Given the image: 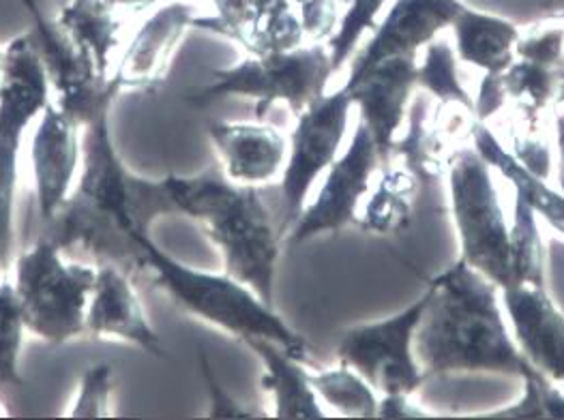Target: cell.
I'll return each instance as SVG.
<instances>
[{"instance_id": "cell-14", "label": "cell", "mask_w": 564, "mask_h": 420, "mask_svg": "<svg viewBox=\"0 0 564 420\" xmlns=\"http://www.w3.org/2000/svg\"><path fill=\"white\" fill-rule=\"evenodd\" d=\"M86 335L119 339L149 356H165L162 336L147 316L131 273L112 262L97 266V279L86 309Z\"/></svg>"}, {"instance_id": "cell-12", "label": "cell", "mask_w": 564, "mask_h": 420, "mask_svg": "<svg viewBox=\"0 0 564 420\" xmlns=\"http://www.w3.org/2000/svg\"><path fill=\"white\" fill-rule=\"evenodd\" d=\"M346 86L355 108H359L361 123L369 129L378 146L382 166L387 168L395 135L419 88L416 56L384 58L361 74H350Z\"/></svg>"}, {"instance_id": "cell-8", "label": "cell", "mask_w": 564, "mask_h": 420, "mask_svg": "<svg viewBox=\"0 0 564 420\" xmlns=\"http://www.w3.org/2000/svg\"><path fill=\"white\" fill-rule=\"evenodd\" d=\"M352 108V95L344 85L326 92L296 117V125L288 140V159L280 183V230L283 239L305 209L307 196L318 176L339 157Z\"/></svg>"}, {"instance_id": "cell-17", "label": "cell", "mask_w": 564, "mask_h": 420, "mask_svg": "<svg viewBox=\"0 0 564 420\" xmlns=\"http://www.w3.org/2000/svg\"><path fill=\"white\" fill-rule=\"evenodd\" d=\"M464 7L462 0H393L382 22L371 29L373 35L357 54L350 74H361L391 56H416L421 47L451 29Z\"/></svg>"}, {"instance_id": "cell-21", "label": "cell", "mask_w": 564, "mask_h": 420, "mask_svg": "<svg viewBox=\"0 0 564 420\" xmlns=\"http://www.w3.org/2000/svg\"><path fill=\"white\" fill-rule=\"evenodd\" d=\"M457 58L484 71V76H502L518 58L520 26L494 13L464 7L451 24Z\"/></svg>"}, {"instance_id": "cell-26", "label": "cell", "mask_w": 564, "mask_h": 420, "mask_svg": "<svg viewBox=\"0 0 564 420\" xmlns=\"http://www.w3.org/2000/svg\"><path fill=\"white\" fill-rule=\"evenodd\" d=\"M310 382L316 395L328 408L341 417L376 419L378 417V393L355 369L339 365L337 369L310 372Z\"/></svg>"}, {"instance_id": "cell-35", "label": "cell", "mask_w": 564, "mask_h": 420, "mask_svg": "<svg viewBox=\"0 0 564 420\" xmlns=\"http://www.w3.org/2000/svg\"><path fill=\"white\" fill-rule=\"evenodd\" d=\"M258 0H213L210 15H196L194 29H202L206 33L226 37L230 42L241 45L245 33L256 15Z\"/></svg>"}, {"instance_id": "cell-5", "label": "cell", "mask_w": 564, "mask_h": 420, "mask_svg": "<svg viewBox=\"0 0 564 420\" xmlns=\"http://www.w3.org/2000/svg\"><path fill=\"white\" fill-rule=\"evenodd\" d=\"M335 74L326 43H305L296 49L273 54H247L232 67L215 69L208 85L185 95V101L206 108L226 97H242L256 103V119L262 121L275 103H285L294 117L326 95Z\"/></svg>"}, {"instance_id": "cell-15", "label": "cell", "mask_w": 564, "mask_h": 420, "mask_svg": "<svg viewBox=\"0 0 564 420\" xmlns=\"http://www.w3.org/2000/svg\"><path fill=\"white\" fill-rule=\"evenodd\" d=\"M196 15V7L185 0L160 4L135 31L112 71L121 90H153L162 85L178 45L194 29Z\"/></svg>"}, {"instance_id": "cell-28", "label": "cell", "mask_w": 564, "mask_h": 420, "mask_svg": "<svg viewBox=\"0 0 564 420\" xmlns=\"http://www.w3.org/2000/svg\"><path fill=\"white\" fill-rule=\"evenodd\" d=\"M459 58L455 47L436 37L425 45V58L419 65V88L434 97L438 103H459L475 112V99L462 85L459 78Z\"/></svg>"}, {"instance_id": "cell-11", "label": "cell", "mask_w": 564, "mask_h": 420, "mask_svg": "<svg viewBox=\"0 0 564 420\" xmlns=\"http://www.w3.org/2000/svg\"><path fill=\"white\" fill-rule=\"evenodd\" d=\"M31 169L41 223H50L76 191L82 168V125L54 101L45 106L31 137Z\"/></svg>"}, {"instance_id": "cell-16", "label": "cell", "mask_w": 564, "mask_h": 420, "mask_svg": "<svg viewBox=\"0 0 564 420\" xmlns=\"http://www.w3.org/2000/svg\"><path fill=\"white\" fill-rule=\"evenodd\" d=\"M505 316L525 361L545 378L564 386V313L545 288L500 290Z\"/></svg>"}, {"instance_id": "cell-42", "label": "cell", "mask_w": 564, "mask_h": 420, "mask_svg": "<svg viewBox=\"0 0 564 420\" xmlns=\"http://www.w3.org/2000/svg\"><path fill=\"white\" fill-rule=\"evenodd\" d=\"M22 7L26 9L29 18L33 20V33H35V35H43V33H47V31H50L52 22L43 15V11H41L40 2H37V0H22Z\"/></svg>"}, {"instance_id": "cell-3", "label": "cell", "mask_w": 564, "mask_h": 420, "mask_svg": "<svg viewBox=\"0 0 564 420\" xmlns=\"http://www.w3.org/2000/svg\"><path fill=\"white\" fill-rule=\"evenodd\" d=\"M163 185L176 214L198 221L221 255L224 270L275 305V277L282 252L280 221L267 207L260 187L239 185L224 172L194 176L170 174Z\"/></svg>"}, {"instance_id": "cell-41", "label": "cell", "mask_w": 564, "mask_h": 420, "mask_svg": "<svg viewBox=\"0 0 564 420\" xmlns=\"http://www.w3.org/2000/svg\"><path fill=\"white\" fill-rule=\"evenodd\" d=\"M541 397H543L545 419L564 420V390H561L554 382L545 379L541 384Z\"/></svg>"}, {"instance_id": "cell-24", "label": "cell", "mask_w": 564, "mask_h": 420, "mask_svg": "<svg viewBox=\"0 0 564 420\" xmlns=\"http://www.w3.org/2000/svg\"><path fill=\"white\" fill-rule=\"evenodd\" d=\"M416 178L405 168H384L376 191L359 214V225L373 234H391L402 230L414 210Z\"/></svg>"}, {"instance_id": "cell-34", "label": "cell", "mask_w": 564, "mask_h": 420, "mask_svg": "<svg viewBox=\"0 0 564 420\" xmlns=\"http://www.w3.org/2000/svg\"><path fill=\"white\" fill-rule=\"evenodd\" d=\"M516 54L528 63L558 69L564 60V15L539 22L522 33Z\"/></svg>"}, {"instance_id": "cell-47", "label": "cell", "mask_w": 564, "mask_h": 420, "mask_svg": "<svg viewBox=\"0 0 564 420\" xmlns=\"http://www.w3.org/2000/svg\"><path fill=\"white\" fill-rule=\"evenodd\" d=\"M558 183H561V191H564V169H561V174H558Z\"/></svg>"}, {"instance_id": "cell-30", "label": "cell", "mask_w": 564, "mask_h": 420, "mask_svg": "<svg viewBox=\"0 0 564 420\" xmlns=\"http://www.w3.org/2000/svg\"><path fill=\"white\" fill-rule=\"evenodd\" d=\"M26 333L13 281L4 275L0 279V390L22 384L20 358Z\"/></svg>"}, {"instance_id": "cell-44", "label": "cell", "mask_w": 564, "mask_h": 420, "mask_svg": "<svg viewBox=\"0 0 564 420\" xmlns=\"http://www.w3.org/2000/svg\"><path fill=\"white\" fill-rule=\"evenodd\" d=\"M561 112L556 117V146H558V155H561V166L564 169V103H561Z\"/></svg>"}, {"instance_id": "cell-37", "label": "cell", "mask_w": 564, "mask_h": 420, "mask_svg": "<svg viewBox=\"0 0 564 420\" xmlns=\"http://www.w3.org/2000/svg\"><path fill=\"white\" fill-rule=\"evenodd\" d=\"M202 356V374L206 379V386L210 390V415L213 419H247V417H256L253 412H245L237 401H232V397L217 384V379L213 376L208 361Z\"/></svg>"}, {"instance_id": "cell-4", "label": "cell", "mask_w": 564, "mask_h": 420, "mask_svg": "<svg viewBox=\"0 0 564 420\" xmlns=\"http://www.w3.org/2000/svg\"><path fill=\"white\" fill-rule=\"evenodd\" d=\"M138 273L167 296L183 313L239 341L267 339L307 363V343L256 290L226 270L194 268L162 250L151 232L138 234Z\"/></svg>"}, {"instance_id": "cell-18", "label": "cell", "mask_w": 564, "mask_h": 420, "mask_svg": "<svg viewBox=\"0 0 564 420\" xmlns=\"http://www.w3.org/2000/svg\"><path fill=\"white\" fill-rule=\"evenodd\" d=\"M2 52L0 135L24 142L29 126L52 101L50 78L33 31L11 40Z\"/></svg>"}, {"instance_id": "cell-20", "label": "cell", "mask_w": 564, "mask_h": 420, "mask_svg": "<svg viewBox=\"0 0 564 420\" xmlns=\"http://www.w3.org/2000/svg\"><path fill=\"white\" fill-rule=\"evenodd\" d=\"M245 345L262 361V388L273 399V417L282 420L324 419L321 397L316 395L305 361L267 339H247Z\"/></svg>"}, {"instance_id": "cell-13", "label": "cell", "mask_w": 564, "mask_h": 420, "mask_svg": "<svg viewBox=\"0 0 564 420\" xmlns=\"http://www.w3.org/2000/svg\"><path fill=\"white\" fill-rule=\"evenodd\" d=\"M408 119V133L393 142L391 157H402L405 169L416 180H430L448 174L457 153L464 148L455 140L462 131L473 133V119L477 117L459 103L436 101V108H430L425 92L414 95Z\"/></svg>"}, {"instance_id": "cell-40", "label": "cell", "mask_w": 564, "mask_h": 420, "mask_svg": "<svg viewBox=\"0 0 564 420\" xmlns=\"http://www.w3.org/2000/svg\"><path fill=\"white\" fill-rule=\"evenodd\" d=\"M410 397L412 395L405 393L380 395L376 419H427L430 412L421 410V406H416Z\"/></svg>"}, {"instance_id": "cell-27", "label": "cell", "mask_w": 564, "mask_h": 420, "mask_svg": "<svg viewBox=\"0 0 564 420\" xmlns=\"http://www.w3.org/2000/svg\"><path fill=\"white\" fill-rule=\"evenodd\" d=\"M545 288V245L539 232L536 212L516 198L511 223V286ZM507 288V290H509Z\"/></svg>"}, {"instance_id": "cell-46", "label": "cell", "mask_w": 564, "mask_h": 420, "mask_svg": "<svg viewBox=\"0 0 564 420\" xmlns=\"http://www.w3.org/2000/svg\"><path fill=\"white\" fill-rule=\"evenodd\" d=\"M290 2L299 9V7H303V4H307V2H312V0H290Z\"/></svg>"}, {"instance_id": "cell-43", "label": "cell", "mask_w": 564, "mask_h": 420, "mask_svg": "<svg viewBox=\"0 0 564 420\" xmlns=\"http://www.w3.org/2000/svg\"><path fill=\"white\" fill-rule=\"evenodd\" d=\"M112 9L117 11H144V9H151V7H160L163 2H172V0H106Z\"/></svg>"}, {"instance_id": "cell-6", "label": "cell", "mask_w": 564, "mask_h": 420, "mask_svg": "<svg viewBox=\"0 0 564 420\" xmlns=\"http://www.w3.org/2000/svg\"><path fill=\"white\" fill-rule=\"evenodd\" d=\"M13 288L26 331L50 345L86 335V309L97 279V264L69 259L40 236L13 259Z\"/></svg>"}, {"instance_id": "cell-49", "label": "cell", "mask_w": 564, "mask_h": 420, "mask_svg": "<svg viewBox=\"0 0 564 420\" xmlns=\"http://www.w3.org/2000/svg\"><path fill=\"white\" fill-rule=\"evenodd\" d=\"M56 2H58V9H61V7H65L69 0H56Z\"/></svg>"}, {"instance_id": "cell-39", "label": "cell", "mask_w": 564, "mask_h": 420, "mask_svg": "<svg viewBox=\"0 0 564 420\" xmlns=\"http://www.w3.org/2000/svg\"><path fill=\"white\" fill-rule=\"evenodd\" d=\"M505 101H507V90L502 85V76H484L481 88H479V97L475 99L477 121L485 123L487 119L498 114L502 110Z\"/></svg>"}, {"instance_id": "cell-45", "label": "cell", "mask_w": 564, "mask_h": 420, "mask_svg": "<svg viewBox=\"0 0 564 420\" xmlns=\"http://www.w3.org/2000/svg\"><path fill=\"white\" fill-rule=\"evenodd\" d=\"M558 103H564V60L563 65L558 67V97H556Z\"/></svg>"}, {"instance_id": "cell-23", "label": "cell", "mask_w": 564, "mask_h": 420, "mask_svg": "<svg viewBox=\"0 0 564 420\" xmlns=\"http://www.w3.org/2000/svg\"><path fill=\"white\" fill-rule=\"evenodd\" d=\"M58 29L74 42V45L88 54L97 69L110 76L112 52L119 45V11L106 0H69L58 9Z\"/></svg>"}, {"instance_id": "cell-36", "label": "cell", "mask_w": 564, "mask_h": 420, "mask_svg": "<svg viewBox=\"0 0 564 420\" xmlns=\"http://www.w3.org/2000/svg\"><path fill=\"white\" fill-rule=\"evenodd\" d=\"M545 379H547L545 376L522 379L524 382L522 399L518 404L505 408V410L484 415V419H545L543 397H541V384Z\"/></svg>"}, {"instance_id": "cell-38", "label": "cell", "mask_w": 564, "mask_h": 420, "mask_svg": "<svg viewBox=\"0 0 564 420\" xmlns=\"http://www.w3.org/2000/svg\"><path fill=\"white\" fill-rule=\"evenodd\" d=\"M516 153H511L525 169L536 174L539 178H550L552 172V159H550V148L543 140L539 137H522L516 142Z\"/></svg>"}, {"instance_id": "cell-1", "label": "cell", "mask_w": 564, "mask_h": 420, "mask_svg": "<svg viewBox=\"0 0 564 420\" xmlns=\"http://www.w3.org/2000/svg\"><path fill=\"white\" fill-rule=\"evenodd\" d=\"M176 214L162 180L133 174L122 164L112 135V106L99 108L82 125V168L76 191L45 223L50 241L63 252L78 250L138 270V234L151 232L158 217Z\"/></svg>"}, {"instance_id": "cell-19", "label": "cell", "mask_w": 564, "mask_h": 420, "mask_svg": "<svg viewBox=\"0 0 564 420\" xmlns=\"http://www.w3.org/2000/svg\"><path fill=\"white\" fill-rule=\"evenodd\" d=\"M208 140L226 178L239 185L264 187L282 176L288 140L278 126L239 121H213Z\"/></svg>"}, {"instance_id": "cell-2", "label": "cell", "mask_w": 564, "mask_h": 420, "mask_svg": "<svg viewBox=\"0 0 564 420\" xmlns=\"http://www.w3.org/2000/svg\"><path fill=\"white\" fill-rule=\"evenodd\" d=\"M500 288L457 259L430 281V302L414 336L423 378L491 374L539 378L518 347L500 305Z\"/></svg>"}, {"instance_id": "cell-29", "label": "cell", "mask_w": 564, "mask_h": 420, "mask_svg": "<svg viewBox=\"0 0 564 420\" xmlns=\"http://www.w3.org/2000/svg\"><path fill=\"white\" fill-rule=\"evenodd\" d=\"M507 99H513L530 119H536L558 97V69L528 63H516L502 74Z\"/></svg>"}, {"instance_id": "cell-32", "label": "cell", "mask_w": 564, "mask_h": 420, "mask_svg": "<svg viewBox=\"0 0 564 420\" xmlns=\"http://www.w3.org/2000/svg\"><path fill=\"white\" fill-rule=\"evenodd\" d=\"M115 395V369L106 363L88 367L80 376L74 399L65 417L69 419H110Z\"/></svg>"}, {"instance_id": "cell-25", "label": "cell", "mask_w": 564, "mask_h": 420, "mask_svg": "<svg viewBox=\"0 0 564 420\" xmlns=\"http://www.w3.org/2000/svg\"><path fill=\"white\" fill-rule=\"evenodd\" d=\"M307 43L299 9L290 0H258L256 15L241 47L247 54H273L296 49Z\"/></svg>"}, {"instance_id": "cell-33", "label": "cell", "mask_w": 564, "mask_h": 420, "mask_svg": "<svg viewBox=\"0 0 564 420\" xmlns=\"http://www.w3.org/2000/svg\"><path fill=\"white\" fill-rule=\"evenodd\" d=\"M387 2L389 0H350L346 4L337 33L326 42L335 71H339L346 65V60L352 56L364 33L376 26L378 13L384 9Z\"/></svg>"}, {"instance_id": "cell-31", "label": "cell", "mask_w": 564, "mask_h": 420, "mask_svg": "<svg viewBox=\"0 0 564 420\" xmlns=\"http://www.w3.org/2000/svg\"><path fill=\"white\" fill-rule=\"evenodd\" d=\"M22 140L0 135V279L13 264V221Z\"/></svg>"}, {"instance_id": "cell-48", "label": "cell", "mask_w": 564, "mask_h": 420, "mask_svg": "<svg viewBox=\"0 0 564 420\" xmlns=\"http://www.w3.org/2000/svg\"><path fill=\"white\" fill-rule=\"evenodd\" d=\"M2 58H4V52L0 49V80H2Z\"/></svg>"}, {"instance_id": "cell-10", "label": "cell", "mask_w": 564, "mask_h": 420, "mask_svg": "<svg viewBox=\"0 0 564 420\" xmlns=\"http://www.w3.org/2000/svg\"><path fill=\"white\" fill-rule=\"evenodd\" d=\"M380 164L382 159L369 129L359 123L350 146L328 168L316 200L305 205L285 241L290 245H301L324 232H339L341 228L359 223V205Z\"/></svg>"}, {"instance_id": "cell-9", "label": "cell", "mask_w": 564, "mask_h": 420, "mask_svg": "<svg viewBox=\"0 0 564 420\" xmlns=\"http://www.w3.org/2000/svg\"><path fill=\"white\" fill-rule=\"evenodd\" d=\"M427 302L430 288L400 313L348 329L337 345L339 365L361 374L380 395H414L425 382L414 354V336Z\"/></svg>"}, {"instance_id": "cell-7", "label": "cell", "mask_w": 564, "mask_h": 420, "mask_svg": "<svg viewBox=\"0 0 564 420\" xmlns=\"http://www.w3.org/2000/svg\"><path fill=\"white\" fill-rule=\"evenodd\" d=\"M446 176L459 259L507 290L511 286V225L500 205L491 166L475 146L462 148Z\"/></svg>"}, {"instance_id": "cell-22", "label": "cell", "mask_w": 564, "mask_h": 420, "mask_svg": "<svg viewBox=\"0 0 564 420\" xmlns=\"http://www.w3.org/2000/svg\"><path fill=\"white\" fill-rule=\"evenodd\" d=\"M470 137L475 151L513 185L518 198H522L530 209L545 219L564 239V191L552 189L545 178H539L525 169L481 121L475 123Z\"/></svg>"}]
</instances>
